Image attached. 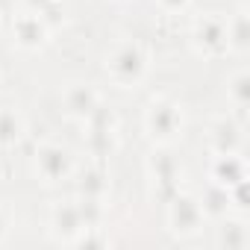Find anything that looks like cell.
Instances as JSON below:
<instances>
[{
  "instance_id": "obj_1",
  "label": "cell",
  "mask_w": 250,
  "mask_h": 250,
  "mask_svg": "<svg viewBox=\"0 0 250 250\" xmlns=\"http://www.w3.org/2000/svg\"><path fill=\"white\" fill-rule=\"evenodd\" d=\"M103 71H106V77L115 88H124V91L139 88L150 74V53L142 42L124 39L106 53Z\"/></svg>"
},
{
  "instance_id": "obj_2",
  "label": "cell",
  "mask_w": 250,
  "mask_h": 250,
  "mask_svg": "<svg viewBox=\"0 0 250 250\" xmlns=\"http://www.w3.org/2000/svg\"><path fill=\"white\" fill-rule=\"evenodd\" d=\"M186 130V109L180 100L156 94L145 106V133L153 145H174Z\"/></svg>"
},
{
  "instance_id": "obj_3",
  "label": "cell",
  "mask_w": 250,
  "mask_h": 250,
  "mask_svg": "<svg viewBox=\"0 0 250 250\" xmlns=\"http://www.w3.org/2000/svg\"><path fill=\"white\" fill-rule=\"evenodd\" d=\"M147 183H150V194L159 203H168L183 183V162L171 153L168 145H153L150 156H147Z\"/></svg>"
},
{
  "instance_id": "obj_4",
  "label": "cell",
  "mask_w": 250,
  "mask_h": 250,
  "mask_svg": "<svg viewBox=\"0 0 250 250\" xmlns=\"http://www.w3.org/2000/svg\"><path fill=\"white\" fill-rule=\"evenodd\" d=\"M83 142L88 156L94 159H109L118 150V115L109 106H97L85 121H83Z\"/></svg>"
},
{
  "instance_id": "obj_5",
  "label": "cell",
  "mask_w": 250,
  "mask_h": 250,
  "mask_svg": "<svg viewBox=\"0 0 250 250\" xmlns=\"http://www.w3.org/2000/svg\"><path fill=\"white\" fill-rule=\"evenodd\" d=\"M191 47L206 62L224 59L229 53V44H227V18L215 15V12L200 15L194 21V27H191Z\"/></svg>"
},
{
  "instance_id": "obj_6",
  "label": "cell",
  "mask_w": 250,
  "mask_h": 250,
  "mask_svg": "<svg viewBox=\"0 0 250 250\" xmlns=\"http://www.w3.org/2000/svg\"><path fill=\"white\" fill-rule=\"evenodd\" d=\"M168 229L171 235L177 238H194L203 227H206V212L197 200V194H188V191H177L171 200H168Z\"/></svg>"
},
{
  "instance_id": "obj_7",
  "label": "cell",
  "mask_w": 250,
  "mask_h": 250,
  "mask_svg": "<svg viewBox=\"0 0 250 250\" xmlns=\"http://www.w3.org/2000/svg\"><path fill=\"white\" fill-rule=\"evenodd\" d=\"M33 168L42 186H62L74 177V159L71 153L56 142H42L33 153Z\"/></svg>"
},
{
  "instance_id": "obj_8",
  "label": "cell",
  "mask_w": 250,
  "mask_h": 250,
  "mask_svg": "<svg viewBox=\"0 0 250 250\" xmlns=\"http://www.w3.org/2000/svg\"><path fill=\"white\" fill-rule=\"evenodd\" d=\"M206 147L212 156L241 153L244 150V118H235V115L215 118L206 130Z\"/></svg>"
},
{
  "instance_id": "obj_9",
  "label": "cell",
  "mask_w": 250,
  "mask_h": 250,
  "mask_svg": "<svg viewBox=\"0 0 250 250\" xmlns=\"http://www.w3.org/2000/svg\"><path fill=\"white\" fill-rule=\"evenodd\" d=\"M12 42H15V47H21L27 53H39L50 44V24L39 12L21 9L12 18Z\"/></svg>"
},
{
  "instance_id": "obj_10",
  "label": "cell",
  "mask_w": 250,
  "mask_h": 250,
  "mask_svg": "<svg viewBox=\"0 0 250 250\" xmlns=\"http://www.w3.org/2000/svg\"><path fill=\"white\" fill-rule=\"evenodd\" d=\"M100 103H103V100H100V91H97L91 83H71V85L62 91V97H59L62 115H65L68 121H77V124H83Z\"/></svg>"
},
{
  "instance_id": "obj_11",
  "label": "cell",
  "mask_w": 250,
  "mask_h": 250,
  "mask_svg": "<svg viewBox=\"0 0 250 250\" xmlns=\"http://www.w3.org/2000/svg\"><path fill=\"white\" fill-rule=\"evenodd\" d=\"M50 238L59 244H71L80 232H83V212L77 200H59L50 206Z\"/></svg>"
},
{
  "instance_id": "obj_12",
  "label": "cell",
  "mask_w": 250,
  "mask_h": 250,
  "mask_svg": "<svg viewBox=\"0 0 250 250\" xmlns=\"http://www.w3.org/2000/svg\"><path fill=\"white\" fill-rule=\"evenodd\" d=\"M247 180V162L241 153H227V156H215L209 165V183L221 186V188H232L238 183Z\"/></svg>"
},
{
  "instance_id": "obj_13",
  "label": "cell",
  "mask_w": 250,
  "mask_h": 250,
  "mask_svg": "<svg viewBox=\"0 0 250 250\" xmlns=\"http://www.w3.org/2000/svg\"><path fill=\"white\" fill-rule=\"evenodd\" d=\"M109 191H112V180H109V171L103 165H88L85 171H80V177H77V197L80 200L106 203Z\"/></svg>"
},
{
  "instance_id": "obj_14",
  "label": "cell",
  "mask_w": 250,
  "mask_h": 250,
  "mask_svg": "<svg viewBox=\"0 0 250 250\" xmlns=\"http://www.w3.org/2000/svg\"><path fill=\"white\" fill-rule=\"evenodd\" d=\"M27 136V118L12 109V106H0V153L15 150Z\"/></svg>"
},
{
  "instance_id": "obj_15",
  "label": "cell",
  "mask_w": 250,
  "mask_h": 250,
  "mask_svg": "<svg viewBox=\"0 0 250 250\" xmlns=\"http://www.w3.org/2000/svg\"><path fill=\"white\" fill-rule=\"evenodd\" d=\"M218 244L227 250H244L250 247V227L244 215H224L218 227Z\"/></svg>"
},
{
  "instance_id": "obj_16",
  "label": "cell",
  "mask_w": 250,
  "mask_h": 250,
  "mask_svg": "<svg viewBox=\"0 0 250 250\" xmlns=\"http://www.w3.org/2000/svg\"><path fill=\"white\" fill-rule=\"evenodd\" d=\"M227 44H229V53H235V56H244L250 50V15H247V6H238L227 18Z\"/></svg>"
},
{
  "instance_id": "obj_17",
  "label": "cell",
  "mask_w": 250,
  "mask_h": 250,
  "mask_svg": "<svg viewBox=\"0 0 250 250\" xmlns=\"http://www.w3.org/2000/svg\"><path fill=\"white\" fill-rule=\"evenodd\" d=\"M227 100L235 109L238 118H244V109L250 106V74L244 68H238L229 80H227Z\"/></svg>"
},
{
  "instance_id": "obj_18",
  "label": "cell",
  "mask_w": 250,
  "mask_h": 250,
  "mask_svg": "<svg viewBox=\"0 0 250 250\" xmlns=\"http://www.w3.org/2000/svg\"><path fill=\"white\" fill-rule=\"evenodd\" d=\"M197 200H200V206H203L206 218H215V221H221L224 215H229V212H232L227 188H221V186H215V183H209V186H206V191H203Z\"/></svg>"
},
{
  "instance_id": "obj_19",
  "label": "cell",
  "mask_w": 250,
  "mask_h": 250,
  "mask_svg": "<svg viewBox=\"0 0 250 250\" xmlns=\"http://www.w3.org/2000/svg\"><path fill=\"white\" fill-rule=\"evenodd\" d=\"M74 247H106L109 235L103 232V227H83V232L71 241Z\"/></svg>"
},
{
  "instance_id": "obj_20",
  "label": "cell",
  "mask_w": 250,
  "mask_h": 250,
  "mask_svg": "<svg viewBox=\"0 0 250 250\" xmlns=\"http://www.w3.org/2000/svg\"><path fill=\"white\" fill-rule=\"evenodd\" d=\"M24 3V9H30V12H39L44 21L53 15V12H59V0H21ZM50 24V21H47Z\"/></svg>"
},
{
  "instance_id": "obj_21",
  "label": "cell",
  "mask_w": 250,
  "mask_h": 250,
  "mask_svg": "<svg viewBox=\"0 0 250 250\" xmlns=\"http://www.w3.org/2000/svg\"><path fill=\"white\" fill-rule=\"evenodd\" d=\"M156 6H159L165 15H183V12H188L191 0H156Z\"/></svg>"
},
{
  "instance_id": "obj_22",
  "label": "cell",
  "mask_w": 250,
  "mask_h": 250,
  "mask_svg": "<svg viewBox=\"0 0 250 250\" xmlns=\"http://www.w3.org/2000/svg\"><path fill=\"white\" fill-rule=\"evenodd\" d=\"M9 227H12V218H9L6 206H0V244L6 241V235H9Z\"/></svg>"
},
{
  "instance_id": "obj_23",
  "label": "cell",
  "mask_w": 250,
  "mask_h": 250,
  "mask_svg": "<svg viewBox=\"0 0 250 250\" xmlns=\"http://www.w3.org/2000/svg\"><path fill=\"white\" fill-rule=\"evenodd\" d=\"M118 3H130V0H118Z\"/></svg>"
},
{
  "instance_id": "obj_24",
  "label": "cell",
  "mask_w": 250,
  "mask_h": 250,
  "mask_svg": "<svg viewBox=\"0 0 250 250\" xmlns=\"http://www.w3.org/2000/svg\"><path fill=\"white\" fill-rule=\"evenodd\" d=\"M0 85H3V77H0Z\"/></svg>"
},
{
  "instance_id": "obj_25",
  "label": "cell",
  "mask_w": 250,
  "mask_h": 250,
  "mask_svg": "<svg viewBox=\"0 0 250 250\" xmlns=\"http://www.w3.org/2000/svg\"><path fill=\"white\" fill-rule=\"evenodd\" d=\"M0 21H3V15H0Z\"/></svg>"
}]
</instances>
